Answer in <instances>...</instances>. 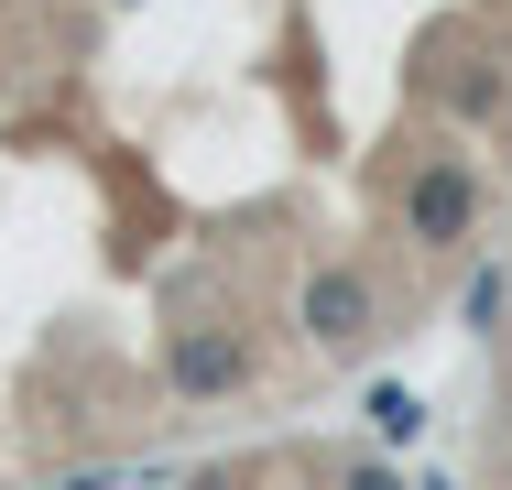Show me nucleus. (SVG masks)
I'll list each match as a JSON object with an SVG mask.
<instances>
[{"mask_svg": "<svg viewBox=\"0 0 512 490\" xmlns=\"http://www.w3.org/2000/svg\"><path fill=\"white\" fill-rule=\"evenodd\" d=\"M371 425H382V436H393V447H404V436H425V392H404V382H382V392H371Z\"/></svg>", "mask_w": 512, "mask_h": 490, "instance_id": "nucleus-4", "label": "nucleus"}, {"mask_svg": "<svg viewBox=\"0 0 512 490\" xmlns=\"http://www.w3.org/2000/svg\"><path fill=\"white\" fill-rule=\"evenodd\" d=\"M469 229H480V175H469L458 153H425L414 186H404V240L414 251H458Z\"/></svg>", "mask_w": 512, "mask_h": 490, "instance_id": "nucleus-2", "label": "nucleus"}, {"mask_svg": "<svg viewBox=\"0 0 512 490\" xmlns=\"http://www.w3.org/2000/svg\"><path fill=\"white\" fill-rule=\"evenodd\" d=\"M164 392H186V403H229V392H251V327H229V316L164 327Z\"/></svg>", "mask_w": 512, "mask_h": 490, "instance_id": "nucleus-1", "label": "nucleus"}, {"mask_svg": "<svg viewBox=\"0 0 512 490\" xmlns=\"http://www.w3.org/2000/svg\"><path fill=\"white\" fill-rule=\"evenodd\" d=\"M338 490H404V480H393L382 458H349V469H338Z\"/></svg>", "mask_w": 512, "mask_h": 490, "instance_id": "nucleus-5", "label": "nucleus"}, {"mask_svg": "<svg viewBox=\"0 0 512 490\" xmlns=\"http://www.w3.org/2000/svg\"><path fill=\"white\" fill-rule=\"evenodd\" d=\"M295 327H306L316 349H360V338H371V284H360V273H338V262H327V273H306Z\"/></svg>", "mask_w": 512, "mask_h": 490, "instance_id": "nucleus-3", "label": "nucleus"}]
</instances>
